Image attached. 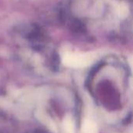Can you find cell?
I'll list each match as a JSON object with an SVG mask.
<instances>
[{"instance_id":"6da1fadb","label":"cell","mask_w":133,"mask_h":133,"mask_svg":"<svg viewBox=\"0 0 133 133\" xmlns=\"http://www.w3.org/2000/svg\"><path fill=\"white\" fill-rule=\"evenodd\" d=\"M95 60L94 54L91 53L65 52L62 56V63L71 68H85L93 64Z\"/></svg>"},{"instance_id":"7a4b0ae2","label":"cell","mask_w":133,"mask_h":133,"mask_svg":"<svg viewBox=\"0 0 133 133\" xmlns=\"http://www.w3.org/2000/svg\"><path fill=\"white\" fill-rule=\"evenodd\" d=\"M82 133H98L96 123L90 119H85L82 125Z\"/></svg>"},{"instance_id":"3957f363","label":"cell","mask_w":133,"mask_h":133,"mask_svg":"<svg viewBox=\"0 0 133 133\" xmlns=\"http://www.w3.org/2000/svg\"><path fill=\"white\" fill-rule=\"evenodd\" d=\"M62 127H63V131L65 133H75L76 132L74 121L69 116H66L64 118Z\"/></svg>"},{"instance_id":"277c9868","label":"cell","mask_w":133,"mask_h":133,"mask_svg":"<svg viewBox=\"0 0 133 133\" xmlns=\"http://www.w3.org/2000/svg\"><path fill=\"white\" fill-rule=\"evenodd\" d=\"M129 66H130V67H131L132 73L133 75V56L129 57Z\"/></svg>"}]
</instances>
